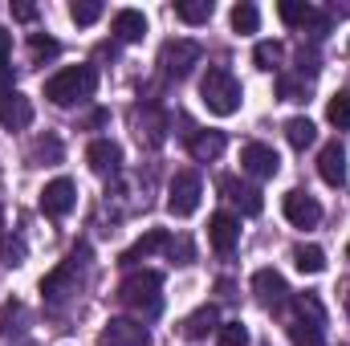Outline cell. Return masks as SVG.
<instances>
[{"mask_svg":"<svg viewBox=\"0 0 350 346\" xmlns=\"http://www.w3.org/2000/svg\"><path fill=\"white\" fill-rule=\"evenodd\" d=\"M281 212H285V220H289L293 228H314V224L322 220V204H318L310 191H301V187L285 191V200H281Z\"/></svg>","mask_w":350,"mask_h":346,"instance_id":"6","label":"cell"},{"mask_svg":"<svg viewBox=\"0 0 350 346\" xmlns=\"http://www.w3.org/2000/svg\"><path fill=\"white\" fill-rule=\"evenodd\" d=\"M216 346H249V330H245L241 322H220Z\"/></svg>","mask_w":350,"mask_h":346,"instance_id":"28","label":"cell"},{"mask_svg":"<svg viewBox=\"0 0 350 346\" xmlns=\"http://www.w3.org/2000/svg\"><path fill=\"white\" fill-rule=\"evenodd\" d=\"M212 330H220V314H216V306H200L191 318H183V334H187V338H208Z\"/></svg>","mask_w":350,"mask_h":346,"instance_id":"20","label":"cell"},{"mask_svg":"<svg viewBox=\"0 0 350 346\" xmlns=\"http://www.w3.org/2000/svg\"><path fill=\"white\" fill-rule=\"evenodd\" d=\"M347 310H350V293H347Z\"/></svg>","mask_w":350,"mask_h":346,"instance_id":"40","label":"cell"},{"mask_svg":"<svg viewBox=\"0 0 350 346\" xmlns=\"http://www.w3.org/2000/svg\"><path fill=\"white\" fill-rule=\"evenodd\" d=\"M175 16H179L183 25H204V21L212 16V0H179V4H175Z\"/></svg>","mask_w":350,"mask_h":346,"instance_id":"23","label":"cell"},{"mask_svg":"<svg viewBox=\"0 0 350 346\" xmlns=\"http://www.w3.org/2000/svg\"><path fill=\"white\" fill-rule=\"evenodd\" d=\"M12 16H16V21H33L37 8H33V4H12Z\"/></svg>","mask_w":350,"mask_h":346,"instance_id":"38","label":"cell"},{"mask_svg":"<svg viewBox=\"0 0 350 346\" xmlns=\"http://www.w3.org/2000/svg\"><path fill=\"white\" fill-rule=\"evenodd\" d=\"M277 94H281L285 102H306V78H289V74H281V78H277Z\"/></svg>","mask_w":350,"mask_h":346,"instance_id":"31","label":"cell"},{"mask_svg":"<svg viewBox=\"0 0 350 346\" xmlns=\"http://www.w3.org/2000/svg\"><path fill=\"white\" fill-rule=\"evenodd\" d=\"M257 25H261V12H257V4L241 0V4L232 8V29H237V33H257Z\"/></svg>","mask_w":350,"mask_h":346,"instance_id":"25","label":"cell"},{"mask_svg":"<svg viewBox=\"0 0 350 346\" xmlns=\"http://www.w3.org/2000/svg\"><path fill=\"white\" fill-rule=\"evenodd\" d=\"M70 16H74V25H94L102 16V4L98 0H78V4H70Z\"/></svg>","mask_w":350,"mask_h":346,"instance_id":"33","label":"cell"},{"mask_svg":"<svg viewBox=\"0 0 350 346\" xmlns=\"http://www.w3.org/2000/svg\"><path fill=\"white\" fill-rule=\"evenodd\" d=\"M220 191H224V200H232L245 216H261V208H265V200H261V191L253 187V183H241V179H220Z\"/></svg>","mask_w":350,"mask_h":346,"instance_id":"13","label":"cell"},{"mask_svg":"<svg viewBox=\"0 0 350 346\" xmlns=\"http://www.w3.org/2000/svg\"><path fill=\"white\" fill-rule=\"evenodd\" d=\"M74 204H78V187H74V179L57 175V179H49V183L41 187V212H45L49 220L70 216V212H74Z\"/></svg>","mask_w":350,"mask_h":346,"instance_id":"5","label":"cell"},{"mask_svg":"<svg viewBox=\"0 0 350 346\" xmlns=\"http://www.w3.org/2000/svg\"><path fill=\"white\" fill-rule=\"evenodd\" d=\"M241 168H245L249 175H257V179H273V175L281 172V159H277L273 147H265V143H249V147L241 151Z\"/></svg>","mask_w":350,"mask_h":346,"instance_id":"8","label":"cell"},{"mask_svg":"<svg viewBox=\"0 0 350 346\" xmlns=\"http://www.w3.org/2000/svg\"><path fill=\"white\" fill-rule=\"evenodd\" d=\"M159 66L167 78H187L191 66H200V45L196 41H167L159 53Z\"/></svg>","mask_w":350,"mask_h":346,"instance_id":"7","label":"cell"},{"mask_svg":"<svg viewBox=\"0 0 350 346\" xmlns=\"http://www.w3.org/2000/svg\"><path fill=\"white\" fill-rule=\"evenodd\" d=\"M293 265H297L301 273H322V269H326V253H322L318 245H297V249H293Z\"/></svg>","mask_w":350,"mask_h":346,"instance_id":"24","label":"cell"},{"mask_svg":"<svg viewBox=\"0 0 350 346\" xmlns=\"http://www.w3.org/2000/svg\"><path fill=\"white\" fill-rule=\"evenodd\" d=\"M237 241H241V220L228 216V212H216V216L208 220V245H212L216 253H232Z\"/></svg>","mask_w":350,"mask_h":346,"instance_id":"9","label":"cell"},{"mask_svg":"<svg viewBox=\"0 0 350 346\" xmlns=\"http://www.w3.org/2000/svg\"><path fill=\"white\" fill-rule=\"evenodd\" d=\"M8 53H12V33L0 29V62H8Z\"/></svg>","mask_w":350,"mask_h":346,"instance_id":"39","label":"cell"},{"mask_svg":"<svg viewBox=\"0 0 350 346\" xmlns=\"http://www.w3.org/2000/svg\"><path fill=\"white\" fill-rule=\"evenodd\" d=\"M200 98H204V106H208L212 114L228 118V114H237V110H241L245 90H241V82L232 78V70H228V66H208V74L200 78Z\"/></svg>","mask_w":350,"mask_h":346,"instance_id":"1","label":"cell"},{"mask_svg":"<svg viewBox=\"0 0 350 346\" xmlns=\"http://www.w3.org/2000/svg\"><path fill=\"white\" fill-rule=\"evenodd\" d=\"M94 90H98L94 66H66L62 74H53V78L45 82V98H49L53 106H74V102L94 98Z\"/></svg>","mask_w":350,"mask_h":346,"instance_id":"3","label":"cell"},{"mask_svg":"<svg viewBox=\"0 0 350 346\" xmlns=\"http://www.w3.org/2000/svg\"><path fill=\"white\" fill-rule=\"evenodd\" d=\"M285 139H289L293 151H306V147L318 139V127H314L310 118H289V122H285Z\"/></svg>","mask_w":350,"mask_h":346,"instance_id":"22","label":"cell"},{"mask_svg":"<svg viewBox=\"0 0 350 346\" xmlns=\"http://www.w3.org/2000/svg\"><path fill=\"white\" fill-rule=\"evenodd\" d=\"M16 314H21V306H16V302H4V310H0V334H4V330H12L8 322H12Z\"/></svg>","mask_w":350,"mask_h":346,"instance_id":"36","label":"cell"},{"mask_svg":"<svg viewBox=\"0 0 350 346\" xmlns=\"http://www.w3.org/2000/svg\"><path fill=\"white\" fill-rule=\"evenodd\" d=\"M114 37L122 41V45H135V41H143L147 37V16L139 12V8H122V12H114Z\"/></svg>","mask_w":350,"mask_h":346,"instance_id":"17","label":"cell"},{"mask_svg":"<svg viewBox=\"0 0 350 346\" xmlns=\"http://www.w3.org/2000/svg\"><path fill=\"white\" fill-rule=\"evenodd\" d=\"M200 196H204V183H200V175L191 172V168L175 172L172 187H167V212H172V216H179V220H187V216L200 208Z\"/></svg>","mask_w":350,"mask_h":346,"instance_id":"4","label":"cell"},{"mask_svg":"<svg viewBox=\"0 0 350 346\" xmlns=\"http://www.w3.org/2000/svg\"><path fill=\"white\" fill-rule=\"evenodd\" d=\"M326 118H330V127L347 131V127H350V90H342V94H334V98H330Z\"/></svg>","mask_w":350,"mask_h":346,"instance_id":"26","label":"cell"},{"mask_svg":"<svg viewBox=\"0 0 350 346\" xmlns=\"http://www.w3.org/2000/svg\"><path fill=\"white\" fill-rule=\"evenodd\" d=\"M347 261H350V245H347Z\"/></svg>","mask_w":350,"mask_h":346,"instance_id":"41","label":"cell"},{"mask_svg":"<svg viewBox=\"0 0 350 346\" xmlns=\"http://www.w3.org/2000/svg\"><path fill=\"white\" fill-rule=\"evenodd\" d=\"M33 122V102L25 98V94H0V127H8V131H25Z\"/></svg>","mask_w":350,"mask_h":346,"instance_id":"12","label":"cell"},{"mask_svg":"<svg viewBox=\"0 0 350 346\" xmlns=\"http://www.w3.org/2000/svg\"><path fill=\"white\" fill-rule=\"evenodd\" d=\"M289 343H293V346H326L322 322H318V318H306V314H297V318L289 322Z\"/></svg>","mask_w":350,"mask_h":346,"instance_id":"19","label":"cell"},{"mask_svg":"<svg viewBox=\"0 0 350 346\" xmlns=\"http://www.w3.org/2000/svg\"><path fill=\"white\" fill-rule=\"evenodd\" d=\"M0 257H4V265H21L25 261V241L21 237H0Z\"/></svg>","mask_w":350,"mask_h":346,"instance_id":"34","label":"cell"},{"mask_svg":"<svg viewBox=\"0 0 350 346\" xmlns=\"http://www.w3.org/2000/svg\"><path fill=\"white\" fill-rule=\"evenodd\" d=\"M277 16H281L289 29H306L310 16H314V4H306V0H281V4H277Z\"/></svg>","mask_w":350,"mask_h":346,"instance_id":"21","label":"cell"},{"mask_svg":"<svg viewBox=\"0 0 350 346\" xmlns=\"http://www.w3.org/2000/svg\"><path fill=\"white\" fill-rule=\"evenodd\" d=\"M29 53H33V62L41 66V62H49V57H57V53H62V45H57L53 37H41V33H33V41H29Z\"/></svg>","mask_w":350,"mask_h":346,"instance_id":"29","label":"cell"},{"mask_svg":"<svg viewBox=\"0 0 350 346\" xmlns=\"http://www.w3.org/2000/svg\"><path fill=\"white\" fill-rule=\"evenodd\" d=\"M253 289H257V297H261L265 306H273V310H281L289 302V285H285V277L277 269H257L253 273Z\"/></svg>","mask_w":350,"mask_h":346,"instance_id":"10","label":"cell"},{"mask_svg":"<svg viewBox=\"0 0 350 346\" xmlns=\"http://www.w3.org/2000/svg\"><path fill=\"white\" fill-rule=\"evenodd\" d=\"M102 338H106V346H151L147 326L126 322V318H110V322H106V330H102Z\"/></svg>","mask_w":350,"mask_h":346,"instance_id":"11","label":"cell"},{"mask_svg":"<svg viewBox=\"0 0 350 346\" xmlns=\"http://www.w3.org/2000/svg\"><path fill=\"white\" fill-rule=\"evenodd\" d=\"M281 57H285V49H281L277 41H261V45L253 49V62H257V70H277V66H281Z\"/></svg>","mask_w":350,"mask_h":346,"instance_id":"27","label":"cell"},{"mask_svg":"<svg viewBox=\"0 0 350 346\" xmlns=\"http://www.w3.org/2000/svg\"><path fill=\"white\" fill-rule=\"evenodd\" d=\"M86 163L94 168L98 175H114L122 168V147L114 139H94L86 147Z\"/></svg>","mask_w":350,"mask_h":346,"instance_id":"14","label":"cell"},{"mask_svg":"<svg viewBox=\"0 0 350 346\" xmlns=\"http://www.w3.org/2000/svg\"><path fill=\"white\" fill-rule=\"evenodd\" d=\"M0 228H4V216H0Z\"/></svg>","mask_w":350,"mask_h":346,"instance_id":"42","label":"cell"},{"mask_svg":"<svg viewBox=\"0 0 350 346\" xmlns=\"http://www.w3.org/2000/svg\"><path fill=\"white\" fill-rule=\"evenodd\" d=\"M159 249H172V237H167V228H151L147 237H139L126 253H122V265H139L143 257H151V253H159Z\"/></svg>","mask_w":350,"mask_h":346,"instance_id":"18","label":"cell"},{"mask_svg":"<svg viewBox=\"0 0 350 346\" xmlns=\"http://www.w3.org/2000/svg\"><path fill=\"white\" fill-rule=\"evenodd\" d=\"M12 82H16L12 66H8V62H0V94H12Z\"/></svg>","mask_w":350,"mask_h":346,"instance_id":"37","label":"cell"},{"mask_svg":"<svg viewBox=\"0 0 350 346\" xmlns=\"http://www.w3.org/2000/svg\"><path fill=\"white\" fill-rule=\"evenodd\" d=\"M57 159H62V139H53V135L37 139V147H33V163H57Z\"/></svg>","mask_w":350,"mask_h":346,"instance_id":"30","label":"cell"},{"mask_svg":"<svg viewBox=\"0 0 350 346\" xmlns=\"http://www.w3.org/2000/svg\"><path fill=\"white\" fill-rule=\"evenodd\" d=\"M297 74H301V78H306V74H310V78L318 74V53H314V49H297Z\"/></svg>","mask_w":350,"mask_h":346,"instance_id":"35","label":"cell"},{"mask_svg":"<svg viewBox=\"0 0 350 346\" xmlns=\"http://www.w3.org/2000/svg\"><path fill=\"white\" fill-rule=\"evenodd\" d=\"M224 147H228V135H224V131H191V139H187V151H191V159H200V163L220 159Z\"/></svg>","mask_w":350,"mask_h":346,"instance_id":"15","label":"cell"},{"mask_svg":"<svg viewBox=\"0 0 350 346\" xmlns=\"http://www.w3.org/2000/svg\"><path fill=\"white\" fill-rule=\"evenodd\" d=\"M163 114H147V118H139V139H147V143H163Z\"/></svg>","mask_w":350,"mask_h":346,"instance_id":"32","label":"cell"},{"mask_svg":"<svg viewBox=\"0 0 350 346\" xmlns=\"http://www.w3.org/2000/svg\"><path fill=\"white\" fill-rule=\"evenodd\" d=\"M318 175L330 183V187H342L347 183V151L342 143H326L322 155H318Z\"/></svg>","mask_w":350,"mask_h":346,"instance_id":"16","label":"cell"},{"mask_svg":"<svg viewBox=\"0 0 350 346\" xmlns=\"http://www.w3.org/2000/svg\"><path fill=\"white\" fill-rule=\"evenodd\" d=\"M118 302L126 310H135L139 318H155L163 310V277L143 269V273H131L122 285H118Z\"/></svg>","mask_w":350,"mask_h":346,"instance_id":"2","label":"cell"}]
</instances>
